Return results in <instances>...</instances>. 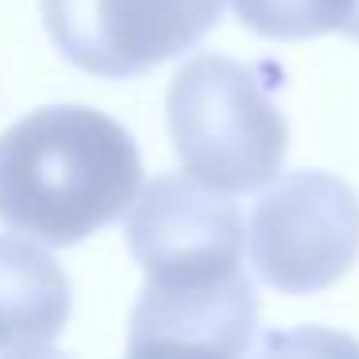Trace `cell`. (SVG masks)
Returning a JSON list of instances; mask_svg holds the SVG:
<instances>
[{"label":"cell","mask_w":359,"mask_h":359,"mask_svg":"<svg viewBox=\"0 0 359 359\" xmlns=\"http://www.w3.org/2000/svg\"><path fill=\"white\" fill-rule=\"evenodd\" d=\"M143 186L135 140L86 104L27 112L0 135V220L50 248L93 236Z\"/></svg>","instance_id":"cell-1"},{"label":"cell","mask_w":359,"mask_h":359,"mask_svg":"<svg viewBox=\"0 0 359 359\" xmlns=\"http://www.w3.org/2000/svg\"><path fill=\"white\" fill-rule=\"evenodd\" d=\"M166 124L182 166L224 194L274 182L286 155V120L251 66L197 55L174 74Z\"/></svg>","instance_id":"cell-2"},{"label":"cell","mask_w":359,"mask_h":359,"mask_svg":"<svg viewBox=\"0 0 359 359\" xmlns=\"http://www.w3.org/2000/svg\"><path fill=\"white\" fill-rule=\"evenodd\" d=\"M248 248L259 282L282 294H317L359 259V197L332 174H286L251 209Z\"/></svg>","instance_id":"cell-3"},{"label":"cell","mask_w":359,"mask_h":359,"mask_svg":"<svg viewBox=\"0 0 359 359\" xmlns=\"http://www.w3.org/2000/svg\"><path fill=\"white\" fill-rule=\"evenodd\" d=\"M224 0H43L66 62L97 78H132L212 32Z\"/></svg>","instance_id":"cell-4"},{"label":"cell","mask_w":359,"mask_h":359,"mask_svg":"<svg viewBox=\"0 0 359 359\" xmlns=\"http://www.w3.org/2000/svg\"><path fill=\"white\" fill-rule=\"evenodd\" d=\"M124 236L147 278H217L240 271V209L197 174L151 182L128 212Z\"/></svg>","instance_id":"cell-5"},{"label":"cell","mask_w":359,"mask_h":359,"mask_svg":"<svg viewBox=\"0 0 359 359\" xmlns=\"http://www.w3.org/2000/svg\"><path fill=\"white\" fill-rule=\"evenodd\" d=\"M255 317L259 302L243 271L217 278H147L132 309L128 348H205L240 355L251 344Z\"/></svg>","instance_id":"cell-6"},{"label":"cell","mask_w":359,"mask_h":359,"mask_svg":"<svg viewBox=\"0 0 359 359\" xmlns=\"http://www.w3.org/2000/svg\"><path fill=\"white\" fill-rule=\"evenodd\" d=\"M70 317V282L43 248L0 236V351H55Z\"/></svg>","instance_id":"cell-7"},{"label":"cell","mask_w":359,"mask_h":359,"mask_svg":"<svg viewBox=\"0 0 359 359\" xmlns=\"http://www.w3.org/2000/svg\"><path fill=\"white\" fill-rule=\"evenodd\" d=\"M232 12L266 39H313L336 32V0H232Z\"/></svg>","instance_id":"cell-8"},{"label":"cell","mask_w":359,"mask_h":359,"mask_svg":"<svg viewBox=\"0 0 359 359\" xmlns=\"http://www.w3.org/2000/svg\"><path fill=\"white\" fill-rule=\"evenodd\" d=\"M336 32L359 43V0H336Z\"/></svg>","instance_id":"cell-9"}]
</instances>
